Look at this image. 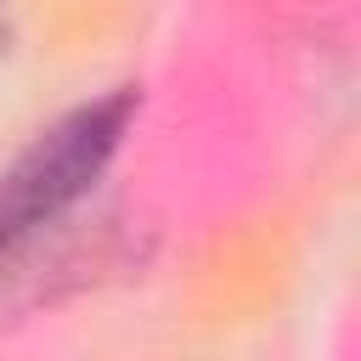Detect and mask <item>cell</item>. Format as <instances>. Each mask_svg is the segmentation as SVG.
I'll use <instances>...</instances> for the list:
<instances>
[{"label":"cell","mask_w":361,"mask_h":361,"mask_svg":"<svg viewBox=\"0 0 361 361\" xmlns=\"http://www.w3.org/2000/svg\"><path fill=\"white\" fill-rule=\"evenodd\" d=\"M130 90L68 113L62 124H51L6 175H0V259L39 226H51L90 180L96 169L113 158L124 124H130Z\"/></svg>","instance_id":"obj_1"}]
</instances>
